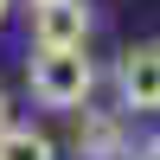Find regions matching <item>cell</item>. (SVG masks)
I'll return each mask as SVG.
<instances>
[{
  "label": "cell",
  "mask_w": 160,
  "mask_h": 160,
  "mask_svg": "<svg viewBox=\"0 0 160 160\" xmlns=\"http://www.w3.org/2000/svg\"><path fill=\"white\" fill-rule=\"evenodd\" d=\"M128 160H160V135H148V141H141V148L128 154Z\"/></svg>",
  "instance_id": "8992f818"
},
{
  "label": "cell",
  "mask_w": 160,
  "mask_h": 160,
  "mask_svg": "<svg viewBox=\"0 0 160 160\" xmlns=\"http://www.w3.org/2000/svg\"><path fill=\"white\" fill-rule=\"evenodd\" d=\"M77 148L83 160H128V128H122V109L102 115V109H83V128H77Z\"/></svg>",
  "instance_id": "277c9868"
},
{
  "label": "cell",
  "mask_w": 160,
  "mask_h": 160,
  "mask_svg": "<svg viewBox=\"0 0 160 160\" xmlns=\"http://www.w3.org/2000/svg\"><path fill=\"white\" fill-rule=\"evenodd\" d=\"M90 7L83 0H32V51H83Z\"/></svg>",
  "instance_id": "3957f363"
},
{
  "label": "cell",
  "mask_w": 160,
  "mask_h": 160,
  "mask_svg": "<svg viewBox=\"0 0 160 160\" xmlns=\"http://www.w3.org/2000/svg\"><path fill=\"white\" fill-rule=\"evenodd\" d=\"M26 90H32L38 109H90V90H96V64L83 51H32L26 58Z\"/></svg>",
  "instance_id": "6da1fadb"
},
{
  "label": "cell",
  "mask_w": 160,
  "mask_h": 160,
  "mask_svg": "<svg viewBox=\"0 0 160 160\" xmlns=\"http://www.w3.org/2000/svg\"><path fill=\"white\" fill-rule=\"evenodd\" d=\"M0 160H58V148H51L45 128L13 122V128H0Z\"/></svg>",
  "instance_id": "5b68a950"
},
{
  "label": "cell",
  "mask_w": 160,
  "mask_h": 160,
  "mask_svg": "<svg viewBox=\"0 0 160 160\" xmlns=\"http://www.w3.org/2000/svg\"><path fill=\"white\" fill-rule=\"evenodd\" d=\"M7 13H13V0H0V19H7Z\"/></svg>",
  "instance_id": "ba28073f"
},
{
  "label": "cell",
  "mask_w": 160,
  "mask_h": 160,
  "mask_svg": "<svg viewBox=\"0 0 160 160\" xmlns=\"http://www.w3.org/2000/svg\"><path fill=\"white\" fill-rule=\"evenodd\" d=\"M0 128H13V102H7V90H0Z\"/></svg>",
  "instance_id": "52a82bcc"
},
{
  "label": "cell",
  "mask_w": 160,
  "mask_h": 160,
  "mask_svg": "<svg viewBox=\"0 0 160 160\" xmlns=\"http://www.w3.org/2000/svg\"><path fill=\"white\" fill-rule=\"evenodd\" d=\"M115 96L122 115H160V38H135L115 58Z\"/></svg>",
  "instance_id": "7a4b0ae2"
}]
</instances>
